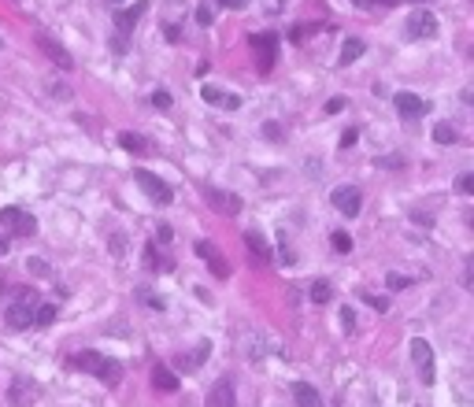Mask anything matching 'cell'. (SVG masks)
<instances>
[{
  "label": "cell",
  "mask_w": 474,
  "mask_h": 407,
  "mask_svg": "<svg viewBox=\"0 0 474 407\" xmlns=\"http://www.w3.org/2000/svg\"><path fill=\"white\" fill-rule=\"evenodd\" d=\"M74 363H78L82 370L96 374L104 385H119V381H123V367H119L112 356H104V352H93V348H89V352H78V356H74Z\"/></svg>",
  "instance_id": "6da1fadb"
},
{
  "label": "cell",
  "mask_w": 474,
  "mask_h": 407,
  "mask_svg": "<svg viewBox=\"0 0 474 407\" xmlns=\"http://www.w3.org/2000/svg\"><path fill=\"white\" fill-rule=\"evenodd\" d=\"M134 178H137V186H141V192L152 204H159V208H167L170 200H175V189L167 186L164 178H156V174H148V170H134Z\"/></svg>",
  "instance_id": "7a4b0ae2"
},
{
  "label": "cell",
  "mask_w": 474,
  "mask_h": 407,
  "mask_svg": "<svg viewBox=\"0 0 474 407\" xmlns=\"http://www.w3.org/2000/svg\"><path fill=\"white\" fill-rule=\"evenodd\" d=\"M0 226L19 237H30V233H37V219L23 208H0Z\"/></svg>",
  "instance_id": "3957f363"
},
{
  "label": "cell",
  "mask_w": 474,
  "mask_h": 407,
  "mask_svg": "<svg viewBox=\"0 0 474 407\" xmlns=\"http://www.w3.org/2000/svg\"><path fill=\"white\" fill-rule=\"evenodd\" d=\"M330 204L341 211L344 219H356V215H360V208H363V197H360V189H356V186H337L330 192Z\"/></svg>",
  "instance_id": "277c9868"
},
{
  "label": "cell",
  "mask_w": 474,
  "mask_h": 407,
  "mask_svg": "<svg viewBox=\"0 0 474 407\" xmlns=\"http://www.w3.org/2000/svg\"><path fill=\"white\" fill-rule=\"evenodd\" d=\"M412 363L419 367V381L434 385V348H430V341H423V337L412 341Z\"/></svg>",
  "instance_id": "5b68a950"
},
{
  "label": "cell",
  "mask_w": 474,
  "mask_h": 407,
  "mask_svg": "<svg viewBox=\"0 0 474 407\" xmlns=\"http://www.w3.org/2000/svg\"><path fill=\"white\" fill-rule=\"evenodd\" d=\"M252 52H256V67H260V74H267L274 67V56H278V34H256Z\"/></svg>",
  "instance_id": "8992f818"
},
{
  "label": "cell",
  "mask_w": 474,
  "mask_h": 407,
  "mask_svg": "<svg viewBox=\"0 0 474 407\" xmlns=\"http://www.w3.org/2000/svg\"><path fill=\"white\" fill-rule=\"evenodd\" d=\"M208 407H237V389H234V378L230 374H222L219 381L208 389V400H204Z\"/></svg>",
  "instance_id": "52a82bcc"
},
{
  "label": "cell",
  "mask_w": 474,
  "mask_h": 407,
  "mask_svg": "<svg viewBox=\"0 0 474 407\" xmlns=\"http://www.w3.org/2000/svg\"><path fill=\"white\" fill-rule=\"evenodd\" d=\"M204 200H208L219 215H237V211H241V197H237V192H222L215 186H204Z\"/></svg>",
  "instance_id": "ba28073f"
},
{
  "label": "cell",
  "mask_w": 474,
  "mask_h": 407,
  "mask_svg": "<svg viewBox=\"0 0 474 407\" xmlns=\"http://www.w3.org/2000/svg\"><path fill=\"white\" fill-rule=\"evenodd\" d=\"M37 400V385L26 381V378H15L8 385V407H30Z\"/></svg>",
  "instance_id": "9c48e42d"
},
{
  "label": "cell",
  "mask_w": 474,
  "mask_h": 407,
  "mask_svg": "<svg viewBox=\"0 0 474 407\" xmlns=\"http://www.w3.org/2000/svg\"><path fill=\"white\" fill-rule=\"evenodd\" d=\"M30 323H34V293L8 307V326H12V329H26Z\"/></svg>",
  "instance_id": "30bf717a"
},
{
  "label": "cell",
  "mask_w": 474,
  "mask_h": 407,
  "mask_svg": "<svg viewBox=\"0 0 474 407\" xmlns=\"http://www.w3.org/2000/svg\"><path fill=\"white\" fill-rule=\"evenodd\" d=\"M437 34V19L426 12V8H419V12H412V19H407V37H434Z\"/></svg>",
  "instance_id": "8fae6325"
},
{
  "label": "cell",
  "mask_w": 474,
  "mask_h": 407,
  "mask_svg": "<svg viewBox=\"0 0 474 407\" xmlns=\"http://www.w3.org/2000/svg\"><path fill=\"white\" fill-rule=\"evenodd\" d=\"M200 100H204V104H215V108H226V111H237V108H241V96L222 93V89H215V85H200Z\"/></svg>",
  "instance_id": "7c38bea8"
},
{
  "label": "cell",
  "mask_w": 474,
  "mask_h": 407,
  "mask_svg": "<svg viewBox=\"0 0 474 407\" xmlns=\"http://www.w3.org/2000/svg\"><path fill=\"white\" fill-rule=\"evenodd\" d=\"M393 104H396V111H401L404 119H423V111H426V100L415 96V93H396Z\"/></svg>",
  "instance_id": "4fadbf2b"
},
{
  "label": "cell",
  "mask_w": 474,
  "mask_h": 407,
  "mask_svg": "<svg viewBox=\"0 0 474 407\" xmlns=\"http://www.w3.org/2000/svg\"><path fill=\"white\" fill-rule=\"evenodd\" d=\"M145 12H148V0H137V4H130V8H123V12H119L115 26H119V34H123V41H126V34H130L134 23H137Z\"/></svg>",
  "instance_id": "5bb4252c"
},
{
  "label": "cell",
  "mask_w": 474,
  "mask_h": 407,
  "mask_svg": "<svg viewBox=\"0 0 474 407\" xmlns=\"http://www.w3.org/2000/svg\"><path fill=\"white\" fill-rule=\"evenodd\" d=\"M37 45H41V52H45V56H49L52 63H60L63 71H71V67H74V60L67 56V48L56 45V41H52L49 34H37Z\"/></svg>",
  "instance_id": "9a60e30c"
},
{
  "label": "cell",
  "mask_w": 474,
  "mask_h": 407,
  "mask_svg": "<svg viewBox=\"0 0 474 407\" xmlns=\"http://www.w3.org/2000/svg\"><path fill=\"white\" fill-rule=\"evenodd\" d=\"M197 255L200 260H208V266L219 278H230V266H226V260H222V252L215 248V244H208V241H197Z\"/></svg>",
  "instance_id": "2e32d148"
},
{
  "label": "cell",
  "mask_w": 474,
  "mask_h": 407,
  "mask_svg": "<svg viewBox=\"0 0 474 407\" xmlns=\"http://www.w3.org/2000/svg\"><path fill=\"white\" fill-rule=\"evenodd\" d=\"M293 400H297V407H326L311 381H293Z\"/></svg>",
  "instance_id": "e0dca14e"
},
{
  "label": "cell",
  "mask_w": 474,
  "mask_h": 407,
  "mask_svg": "<svg viewBox=\"0 0 474 407\" xmlns=\"http://www.w3.org/2000/svg\"><path fill=\"white\" fill-rule=\"evenodd\" d=\"M208 352H211V345L204 341V345H197L193 352H186V356H178V374H189V370H197L204 359H208Z\"/></svg>",
  "instance_id": "ac0fdd59"
},
{
  "label": "cell",
  "mask_w": 474,
  "mask_h": 407,
  "mask_svg": "<svg viewBox=\"0 0 474 407\" xmlns=\"http://www.w3.org/2000/svg\"><path fill=\"white\" fill-rule=\"evenodd\" d=\"M245 244H249V252L256 255L260 263H271V244L263 241V233H256V230H249L245 233Z\"/></svg>",
  "instance_id": "d6986e66"
},
{
  "label": "cell",
  "mask_w": 474,
  "mask_h": 407,
  "mask_svg": "<svg viewBox=\"0 0 474 407\" xmlns=\"http://www.w3.org/2000/svg\"><path fill=\"white\" fill-rule=\"evenodd\" d=\"M119 145H123L126 152H137V156H145L148 148H152V141H148V137H141V134H130V130H123V134H119Z\"/></svg>",
  "instance_id": "ffe728a7"
},
{
  "label": "cell",
  "mask_w": 474,
  "mask_h": 407,
  "mask_svg": "<svg viewBox=\"0 0 474 407\" xmlns=\"http://www.w3.org/2000/svg\"><path fill=\"white\" fill-rule=\"evenodd\" d=\"M363 52H367V45H363L360 37H349V41L341 45V60H337V63H341V67H352V63L360 60Z\"/></svg>",
  "instance_id": "44dd1931"
},
{
  "label": "cell",
  "mask_w": 474,
  "mask_h": 407,
  "mask_svg": "<svg viewBox=\"0 0 474 407\" xmlns=\"http://www.w3.org/2000/svg\"><path fill=\"white\" fill-rule=\"evenodd\" d=\"M152 381H156L159 392H175V389H178V374L170 370V367H164V363H159V367L152 370Z\"/></svg>",
  "instance_id": "7402d4cb"
},
{
  "label": "cell",
  "mask_w": 474,
  "mask_h": 407,
  "mask_svg": "<svg viewBox=\"0 0 474 407\" xmlns=\"http://www.w3.org/2000/svg\"><path fill=\"white\" fill-rule=\"evenodd\" d=\"M52 323H56V304H37L34 326H52Z\"/></svg>",
  "instance_id": "603a6c76"
},
{
  "label": "cell",
  "mask_w": 474,
  "mask_h": 407,
  "mask_svg": "<svg viewBox=\"0 0 474 407\" xmlns=\"http://www.w3.org/2000/svg\"><path fill=\"white\" fill-rule=\"evenodd\" d=\"M434 141H437V145H456V126L437 123V126H434Z\"/></svg>",
  "instance_id": "cb8c5ba5"
},
{
  "label": "cell",
  "mask_w": 474,
  "mask_h": 407,
  "mask_svg": "<svg viewBox=\"0 0 474 407\" xmlns=\"http://www.w3.org/2000/svg\"><path fill=\"white\" fill-rule=\"evenodd\" d=\"M145 263L152 266V271H167L170 266V260H164V255L156 252V244H145Z\"/></svg>",
  "instance_id": "d4e9b609"
},
{
  "label": "cell",
  "mask_w": 474,
  "mask_h": 407,
  "mask_svg": "<svg viewBox=\"0 0 474 407\" xmlns=\"http://www.w3.org/2000/svg\"><path fill=\"white\" fill-rule=\"evenodd\" d=\"M333 248H337L341 255H344V252H352V237H349L344 230H337V233H333Z\"/></svg>",
  "instance_id": "484cf974"
},
{
  "label": "cell",
  "mask_w": 474,
  "mask_h": 407,
  "mask_svg": "<svg viewBox=\"0 0 474 407\" xmlns=\"http://www.w3.org/2000/svg\"><path fill=\"white\" fill-rule=\"evenodd\" d=\"M311 300H315V304H326V300H330V285L326 282H315V285H311Z\"/></svg>",
  "instance_id": "4316f807"
},
{
  "label": "cell",
  "mask_w": 474,
  "mask_h": 407,
  "mask_svg": "<svg viewBox=\"0 0 474 407\" xmlns=\"http://www.w3.org/2000/svg\"><path fill=\"white\" fill-rule=\"evenodd\" d=\"M456 192L471 197V192H474V174H459V178H456Z\"/></svg>",
  "instance_id": "83f0119b"
},
{
  "label": "cell",
  "mask_w": 474,
  "mask_h": 407,
  "mask_svg": "<svg viewBox=\"0 0 474 407\" xmlns=\"http://www.w3.org/2000/svg\"><path fill=\"white\" fill-rule=\"evenodd\" d=\"M356 8H393V4H401V0H352Z\"/></svg>",
  "instance_id": "f1b7e54d"
},
{
  "label": "cell",
  "mask_w": 474,
  "mask_h": 407,
  "mask_svg": "<svg viewBox=\"0 0 474 407\" xmlns=\"http://www.w3.org/2000/svg\"><path fill=\"white\" fill-rule=\"evenodd\" d=\"M341 326H344V334H352V329H356V311H352V307H341Z\"/></svg>",
  "instance_id": "f546056e"
},
{
  "label": "cell",
  "mask_w": 474,
  "mask_h": 407,
  "mask_svg": "<svg viewBox=\"0 0 474 407\" xmlns=\"http://www.w3.org/2000/svg\"><path fill=\"white\" fill-rule=\"evenodd\" d=\"M282 126H278V123H263V137H271V141H282Z\"/></svg>",
  "instance_id": "4dcf8cb0"
},
{
  "label": "cell",
  "mask_w": 474,
  "mask_h": 407,
  "mask_svg": "<svg viewBox=\"0 0 474 407\" xmlns=\"http://www.w3.org/2000/svg\"><path fill=\"white\" fill-rule=\"evenodd\" d=\"M385 285H389V289H407V285H412V278H404V274H389V278H385Z\"/></svg>",
  "instance_id": "1f68e13d"
},
{
  "label": "cell",
  "mask_w": 474,
  "mask_h": 407,
  "mask_svg": "<svg viewBox=\"0 0 474 407\" xmlns=\"http://www.w3.org/2000/svg\"><path fill=\"white\" fill-rule=\"evenodd\" d=\"M211 19H215V15H211V8H208V4H200V8H197V23H200V26H211Z\"/></svg>",
  "instance_id": "d6a6232c"
},
{
  "label": "cell",
  "mask_w": 474,
  "mask_h": 407,
  "mask_svg": "<svg viewBox=\"0 0 474 407\" xmlns=\"http://www.w3.org/2000/svg\"><path fill=\"white\" fill-rule=\"evenodd\" d=\"M152 104H156V108H170V104H175V100H170V93H164V89H159V93H152Z\"/></svg>",
  "instance_id": "836d02e7"
},
{
  "label": "cell",
  "mask_w": 474,
  "mask_h": 407,
  "mask_svg": "<svg viewBox=\"0 0 474 407\" xmlns=\"http://www.w3.org/2000/svg\"><path fill=\"white\" fill-rule=\"evenodd\" d=\"M344 111V96H333V100H326V115H337Z\"/></svg>",
  "instance_id": "e575fe53"
},
{
  "label": "cell",
  "mask_w": 474,
  "mask_h": 407,
  "mask_svg": "<svg viewBox=\"0 0 474 407\" xmlns=\"http://www.w3.org/2000/svg\"><path fill=\"white\" fill-rule=\"evenodd\" d=\"M356 141H360V134H356V130H344L341 134V148H352Z\"/></svg>",
  "instance_id": "d590c367"
},
{
  "label": "cell",
  "mask_w": 474,
  "mask_h": 407,
  "mask_svg": "<svg viewBox=\"0 0 474 407\" xmlns=\"http://www.w3.org/2000/svg\"><path fill=\"white\" fill-rule=\"evenodd\" d=\"M156 241H159V244H170V241H175V233H170V226H159V230H156Z\"/></svg>",
  "instance_id": "8d00e7d4"
},
{
  "label": "cell",
  "mask_w": 474,
  "mask_h": 407,
  "mask_svg": "<svg viewBox=\"0 0 474 407\" xmlns=\"http://www.w3.org/2000/svg\"><path fill=\"white\" fill-rule=\"evenodd\" d=\"M367 304L374 307V311H385V307H389V300H382V296H367Z\"/></svg>",
  "instance_id": "74e56055"
},
{
  "label": "cell",
  "mask_w": 474,
  "mask_h": 407,
  "mask_svg": "<svg viewBox=\"0 0 474 407\" xmlns=\"http://www.w3.org/2000/svg\"><path fill=\"white\" fill-rule=\"evenodd\" d=\"M219 4H222V8H230V12H241V8L249 4V0H219Z\"/></svg>",
  "instance_id": "f35d334b"
},
{
  "label": "cell",
  "mask_w": 474,
  "mask_h": 407,
  "mask_svg": "<svg viewBox=\"0 0 474 407\" xmlns=\"http://www.w3.org/2000/svg\"><path fill=\"white\" fill-rule=\"evenodd\" d=\"M278 241H282V260H286V263H293V248H289V241H286V233H282V237H278Z\"/></svg>",
  "instance_id": "ab89813d"
},
{
  "label": "cell",
  "mask_w": 474,
  "mask_h": 407,
  "mask_svg": "<svg viewBox=\"0 0 474 407\" xmlns=\"http://www.w3.org/2000/svg\"><path fill=\"white\" fill-rule=\"evenodd\" d=\"M52 96H60V100H71V89H67V85H52Z\"/></svg>",
  "instance_id": "60d3db41"
},
{
  "label": "cell",
  "mask_w": 474,
  "mask_h": 407,
  "mask_svg": "<svg viewBox=\"0 0 474 407\" xmlns=\"http://www.w3.org/2000/svg\"><path fill=\"white\" fill-rule=\"evenodd\" d=\"M30 266H34V274H49V266H45V260H30Z\"/></svg>",
  "instance_id": "b9f144b4"
},
{
  "label": "cell",
  "mask_w": 474,
  "mask_h": 407,
  "mask_svg": "<svg viewBox=\"0 0 474 407\" xmlns=\"http://www.w3.org/2000/svg\"><path fill=\"white\" fill-rule=\"evenodd\" d=\"M112 4H115V8H123V4H126V0H112Z\"/></svg>",
  "instance_id": "7bdbcfd3"
},
{
  "label": "cell",
  "mask_w": 474,
  "mask_h": 407,
  "mask_svg": "<svg viewBox=\"0 0 474 407\" xmlns=\"http://www.w3.org/2000/svg\"><path fill=\"white\" fill-rule=\"evenodd\" d=\"M0 252H8V241H0Z\"/></svg>",
  "instance_id": "ee69618b"
}]
</instances>
